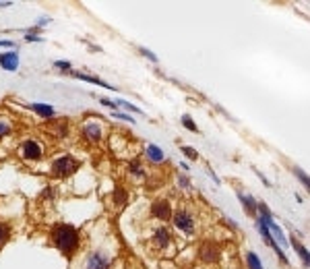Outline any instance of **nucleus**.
Instances as JSON below:
<instances>
[{"instance_id":"obj_6","label":"nucleus","mask_w":310,"mask_h":269,"mask_svg":"<svg viewBox=\"0 0 310 269\" xmlns=\"http://www.w3.org/2000/svg\"><path fill=\"white\" fill-rule=\"evenodd\" d=\"M21 157L27 162H40L44 157V149L42 145L35 141V139H25L21 145Z\"/></svg>"},{"instance_id":"obj_4","label":"nucleus","mask_w":310,"mask_h":269,"mask_svg":"<svg viewBox=\"0 0 310 269\" xmlns=\"http://www.w3.org/2000/svg\"><path fill=\"white\" fill-rule=\"evenodd\" d=\"M172 220H174V226L182 232L186 236H192L194 234V216L189 209H178L176 213H172Z\"/></svg>"},{"instance_id":"obj_28","label":"nucleus","mask_w":310,"mask_h":269,"mask_svg":"<svg viewBox=\"0 0 310 269\" xmlns=\"http://www.w3.org/2000/svg\"><path fill=\"white\" fill-rule=\"evenodd\" d=\"M141 52H143V54H145V56H147L149 60H153V62H157V56H155V54H153V52H149L147 48H141Z\"/></svg>"},{"instance_id":"obj_29","label":"nucleus","mask_w":310,"mask_h":269,"mask_svg":"<svg viewBox=\"0 0 310 269\" xmlns=\"http://www.w3.org/2000/svg\"><path fill=\"white\" fill-rule=\"evenodd\" d=\"M25 40H27V42H44L40 35H35V33H27V35H25Z\"/></svg>"},{"instance_id":"obj_21","label":"nucleus","mask_w":310,"mask_h":269,"mask_svg":"<svg viewBox=\"0 0 310 269\" xmlns=\"http://www.w3.org/2000/svg\"><path fill=\"white\" fill-rule=\"evenodd\" d=\"M180 120H182V124H184L186 128H189V131H192V133H199V126L194 124V120H192V118H191L189 114H184V116H182Z\"/></svg>"},{"instance_id":"obj_19","label":"nucleus","mask_w":310,"mask_h":269,"mask_svg":"<svg viewBox=\"0 0 310 269\" xmlns=\"http://www.w3.org/2000/svg\"><path fill=\"white\" fill-rule=\"evenodd\" d=\"M128 172H130V174H133V176H139V178H143V176H145V170H143V168H141V164H139V160H133V162H130V164H128Z\"/></svg>"},{"instance_id":"obj_30","label":"nucleus","mask_w":310,"mask_h":269,"mask_svg":"<svg viewBox=\"0 0 310 269\" xmlns=\"http://www.w3.org/2000/svg\"><path fill=\"white\" fill-rule=\"evenodd\" d=\"M178 182H180V187H184V189L191 187V182H189V178H186V176H178Z\"/></svg>"},{"instance_id":"obj_3","label":"nucleus","mask_w":310,"mask_h":269,"mask_svg":"<svg viewBox=\"0 0 310 269\" xmlns=\"http://www.w3.org/2000/svg\"><path fill=\"white\" fill-rule=\"evenodd\" d=\"M199 259L207 265L219 263L221 261V246L215 240H203L199 245Z\"/></svg>"},{"instance_id":"obj_23","label":"nucleus","mask_w":310,"mask_h":269,"mask_svg":"<svg viewBox=\"0 0 310 269\" xmlns=\"http://www.w3.org/2000/svg\"><path fill=\"white\" fill-rule=\"evenodd\" d=\"M54 67H56V69H60V71H71V69H72L69 60H56V62H54Z\"/></svg>"},{"instance_id":"obj_9","label":"nucleus","mask_w":310,"mask_h":269,"mask_svg":"<svg viewBox=\"0 0 310 269\" xmlns=\"http://www.w3.org/2000/svg\"><path fill=\"white\" fill-rule=\"evenodd\" d=\"M0 67H2L4 71H17V67H19L17 50H11V52L0 54Z\"/></svg>"},{"instance_id":"obj_13","label":"nucleus","mask_w":310,"mask_h":269,"mask_svg":"<svg viewBox=\"0 0 310 269\" xmlns=\"http://www.w3.org/2000/svg\"><path fill=\"white\" fill-rule=\"evenodd\" d=\"M238 199L242 201V205H244V211H246V213H250V216H257V201L252 199L250 195L246 197V195H244L242 191H238Z\"/></svg>"},{"instance_id":"obj_14","label":"nucleus","mask_w":310,"mask_h":269,"mask_svg":"<svg viewBox=\"0 0 310 269\" xmlns=\"http://www.w3.org/2000/svg\"><path fill=\"white\" fill-rule=\"evenodd\" d=\"M29 110H33L35 114H40L42 118H52L54 116V108L50 104H29Z\"/></svg>"},{"instance_id":"obj_31","label":"nucleus","mask_w":310,"mask_h":269,"mask_svg":"<svg viewBox=\"0 0 310 269\" xmlns=\"http://www.w3.org/2000/svg\"><path fill=\"white\" fill-rule=\"evenodd\" d=\"M0 46H8V48H15V42H11V40H0Z\"/></svg>"},{"instance_id":"obj_15","label":"nucleus","mask_w":310,"mask_h":269,"mask_svg":"<svg viewBox=\"0 0 310 269\" xmlns=\"http://www.w3.org/2000/svg\"><path fill=\"white\" fill-rule=\"evenodd\" d=\"M8 240H11V226L6 221H0V250L6 246Z\"/></svg>"},{"instance_id":"obj_10","label":"nucleus","mask_w":310,"mask_h":269,"mask_svg":"<svg viewBox=\"0 0 310 269\" xmlns=\"http://www.w3.org/2000/svg\"><path fill=\"white\" fill-rule=\"evenodd\" d=\"M83 135L87 137L89 143H99L101 141V126L97 122H87L83 126Z\"/></svg>"},{"instance_id":"obj_7","label":"nucleus","mask_w":310,"mask_h":269,"mask_svg":"<svg viewBox=\"0 0 310 269\" xmlns=\"http://www.w3.org/2000/svg\"><path fill=\"white\" fill-rule=\"evenodd\" d=\"M151 216L159 221H167L172 218V205H170V201L167 199H159L155 201L153 205H151Z\"/></svg>"},{"instance_id":"obj_27","label":"nucleus","mask_w":310,"mask_h":269,"mask_svg":"<svg viewBox=\"0 0 310 269\" xmlns=\"http://www.w3.org/2000/svg\"><path fill=\"white\" fill-rule=\"evenodd\" d=\"M99 104L108 106V108H112V110H116V108H118V106H116V101H110V99H106V98H99Z\"/></svg>"},{"instance_id":"obj_8","label":"nucleus","mask_w":310,"mask_h":269,"mask_svg":"<svg viewBox=\"0 0 310 269\" xmlns=\"http://www.w3.org/2000/svg\"><path fill=\"white\" fill-rule=\"evenodd\" d=\"M112 261L106 253H91L87 255V261H85V269H110Z\"/></svg>"},{"instance_id":"obj_5","label":"nucleus","mask_w":310,"mask_h":269,"mask_svg":"<svg viewBox=\"0 0 310 269\" xmlns=\"http://www.w3.org/2000/svg\"><path fill=\"white\" fill-rule=\"evenodd\" d=\"M151 245H153V248H157V250H167L172 246V232H170V228L167 226H159V228H155L153 230V236H151Z\"/></svg>"},{"instance_id":"obj_24","label":"nucleus","mask_w":310,"mask_h":269,"mask_svg":"<svg viewBox=\"0 0 310 269\" xmlns=\"http://www.w3.org/2000/svg\"><path fill=\"white\" fill-rule=\"evenodd\" d=\"M294 174H296V176H298V178H300V182H302V184H304V187L308 189V184H310V182H308V176H306V174H304L302 170H298V168L294 170Z\"/></svg>"},{"instance_id":"obj_26","label":"nucleus","mask_w":310,"mask_h":269,"mask_svg":"<svg viewBox=\"0 0 310 269\" xmlns=\"http://www.w3.org/2000/svg\"><path fill=\"white\" fill-rule=\"evenodd\" d=\"M114 118H118V120H126V122H135V118L133 116H128V114H122V112H114Z\"/></svg>"},{"instance_id":"obj_22","label":"nucleus","mask_w":310,"mask_h":269,"mask_svg":"<svg viewBox=\"0 0 310 269\" xmlns=\"http://www.w3.org/2000/svg\"><path fill=\"white\" fill-rule=\"evenodd\" d=\"M8 133H11V124H8V120L0 118V139H2V137H6Z\"/></svg>"},{"instance_id":"obj_17","label":"nucleus","mask_w":310,"mask_h":269,"mask_svg":"<svg viewBox=\"0 0 310 269\" xmlns=\"http://www.w3.org/2000/svg\"><path fill=\"white\" fill-rule=\"evenodd\" d=\"M114 203L118 205V209H122V207L126 205V193H124V189H122V187H118L114 191Z\"/></svg>"},{"instance_id":"obj_20","label":"nucleus","mask_w":310,"mask_h":269,"mask_svg":"<svg viewBox=\"0 0 310 269\" xmlns=\"http://www.w3.org/2000/svg\"><path fill=\"white\" fill-rule=\"evenodd\" d=\"M116 106H120V108L128 110V112H135V114H143V112H141V108L133 106V104H130V101H126V99H116Z\"/></svg>"},{"instance_id":"obj_25","label":"nucleus","mask_w":310,"mask_h":269,"mask_svg":"<svg viewBox=\"0 0 310 269\" xmlns=\"http://www.w3.org/2000/svg\"><path fill=\"white\" fill-rule=\"evenodd\" d=\"M182 153H186V155L191 157V160H196V157H199V153H196L192 147H186V145H182Z\"/></svg>"},{"instance_id":"obj_16","label":"nucleus","mask_w":310,"mask_h":269,"mask_svg":"<svg viewBox=\"0 0 310 269\" xmlns=\"http://www.w3.org/2000/svg\"><path fill=\"white\" fill-rule=\"evenodd\" d=\"M292 246L298 250V255H300V259H302V263L308 267V261H310V259H308V250H306V246H302V243H300V240H292Z\"/></svg>"},{"instance_id":"obj_11","label":"nucleus","mask_w":310,"mask_h":269,"mask_svg":"<svg viewBox=\"0 0 310 269\" xmlns=\"http://www.w3.org/2000/svg\"><path fill=\"white\" fill-rule=\"evenodd\" d=\"M72 77H77V79H81V81H87V83H93V85H99V87H103V89H110V91H116V87H112L110 83H106V81H101V79H97V77H91V75H85V73H71Z\"/></svg>"},{"instance_id":"obj_12","label":"nucleus","mask_w":310,"mask_h":269,"mask_svg":"<svg viewBox=\"0 0 310 269\" xmlns=\"http://www.w3.org/2000/svg\"><path fill=\"white\" fill-rule=\"evenodd\" d=\"M145 155H147V160H149V162H153V164H162V162L166 160V153L159 149L157 145H147Z\"/></svg>"},{"instance_id":"obj_1","label":"nucleus","mask_w":310,"mask_h":269,"mask_svg":"<svg viewBox=\"0 0 310 269\" xmlns=\"http://www.w3.org/2000/svg\"><path fill=\"white\" fill-rule=\"evenodd\" d=\"M52 245L60 250L64 257H72L81 246V234L79 230L71 224H56L50 232Z\"/></svg>"},{"instance_id":"obj_18","label":"nucleus","mask_w":310,"mask_h":269,"mask_svg":"<svg viewBox=\"0 0 310 269\" xmlns=\"http://www.w3.org/2000/svg\"><path fill=\"white\" fill-rule=\"evenodd\" d=\"M246 265H248V269H262L259 255H257V253H252V250L246 255Z\"/></svg>"},{"instance_id":"obj_2","label":"nucleus","mask_w":310,"mask_h":269,"mask_svg":"<svg viewBox=\"0 0 310 269\" xmlns=\"http://www.w3.org/2000/svg\"><path fill=\"white\" fill-rule=\"evenodd\" d=\"M79 168H81V162L77 160V157L71 155V153H64V155H58L52 162L50 174L54 176V178H69V176H72Z\"/></svg>"}]
</instances>
